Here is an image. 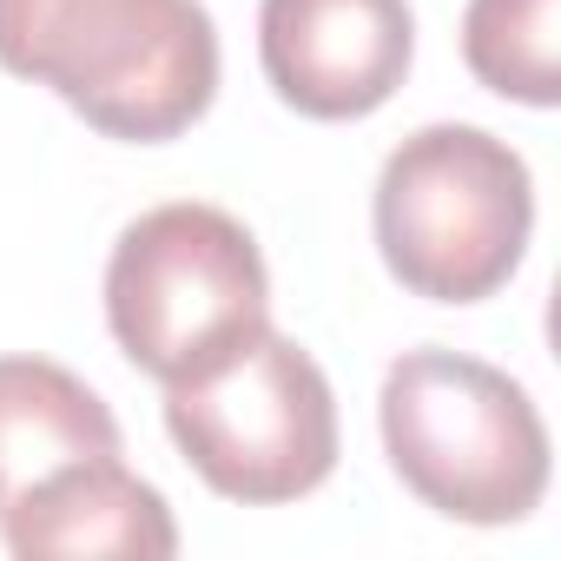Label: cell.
Segmentation results:
<instances>
[{
  "label": "cell",
  "mask_w": 561,
  "mask_h": 561,
  "mask_svg": "<svg viewBox=\"0 0 561 561\" xmlns=\"http://www.w3.org/2000/svg\"><path fill=\"white\" fill-rule=\"evenodd\" d=\"M0 67L106 139L159 146L205 119L218 34L198 0H0Z\"/></svg>",
  "instance_id": "6da1fadb"
},
{
  "label": "cell",
  "mask_w": 561,
  "mask_h": 561,
  "mask_svg": "<svg viewBox=\"0 0 561 561\" xmlns=\"http://www.w3.org/2000/svg\"><path fill=\"white\" fill-rule=\"evenodd\" d=\"M390 469L449 522L502 528L548 495V430L528 390L456 351H410L377 397Z\"/></svg>",
  "instance_id": "7a4b0ae2"
},
{
  "label": "cell",
  "mask_w": 561,
  "mask_h": 561,
  "mask_svg": "<svg viewBox=\"0 0 561 561\" xmlns=\"http://www.w3.org/2000/svg\"><path fill=\"white\" fill-rule=\"evenodd\" d=\"M535 231L522 152L482 126L410 133L377 179V251L403 291L430 305L495 298Z\"/></svg>",
  "instance_id": "3957f363"
},
{
  "label": "cell",
  "mask_w": 561,
  "mask_h": 561,
  "mask_svg": "<svg viewBox=\"0 0 561 561\" xmlns=\"http://www.w3.org/2000/svg\"><path fill=\"white\" fill-rule=\"evenodd\" d=\"M113 344L159 383H185L271 324L257 238L198 198L139 211L106 257Z\"/></svg>",
  "instance_id": "277c9868"
},
{
  "label": "cell",
  "mask_w": 561,
  "mask_h": 561,
  "mask_svg": "<svg viewBox=\"0 0 561 561\" xmlns=\"http://www.w3.org/2000/svg\"><path fill=\"white\" fill-rule=\"evenodd\" d=\"M165 430L198 482L244 508L311 495L337 469V397L285 331H251L211 370L165 383Z\"/></svg>",
  "instance_id": "5b68a950"
},
{
  "label": "cell",
  "mask_w": 561,
  "mask_h": 561,
  "mask_svg": "<svg viewBox=\"0 0 561 561\" xmlns=\"http://www.w3.org/2000/svg\"><path fill=\"white\" fill-rule=\"evenodd\" d=\"M257 60L305 119H364L403 87L416 14L410 0H264Z\"/></svg>",
  "instance_id": "8992f818"
},
{
  "label": "cell",
  "mask_w": 561,
  "mask_h": 561,
  "mask_svg": "<svg viewBox=\"0 0 561 561\" xmlns=\"http://www.w3.org/2000/svg\"><path fill=\"white\" fill-rule=\"evenodd\" d=\"M0 541L21 561H93V554L165 561L179 554V522L165 495L119 456H87L34 482L0 515Z\"/></svg>",
  "instance_id": "52a82bcc"
},
{
  "label": "cell",
  "mask_w": 561,
  "mask_h": 561,
  "mask_svg": "<svg viewBox=\"0 0 561 561\" xmlns=\"http://www.w3.org/2000/svg\"><path fill=\"white\" fill-rule=\"evenodd\" d=\"M87 456H119V423L100 390L47 357H0V515Z\"/></svg>",
  "instance_id": "ba28073f"
},
{
  "label": "cell",
  "mask_w": 561,
  "mask_h": 561,
  "mask_svg": "<svg viewBox=\"0 0 561 561\" xmlns=\"http://www.w3.org/2000/svg\"><path fill=\"white\" fill-rule=\"evenodd\" d=\"M561 0H469L462 60L469 73L522 106L561 100Z\"/></svg>",
  "instance_id": "9c48e42d"
}]
</instances>
